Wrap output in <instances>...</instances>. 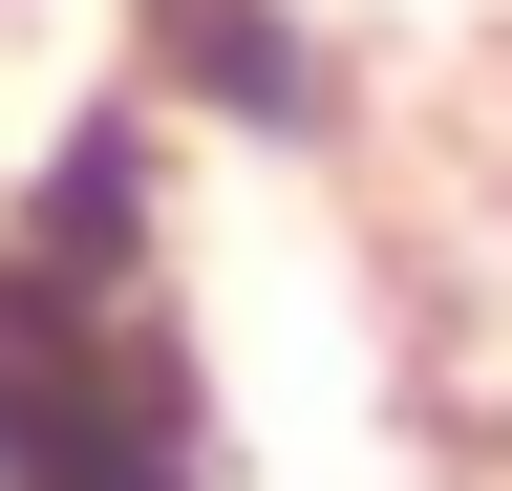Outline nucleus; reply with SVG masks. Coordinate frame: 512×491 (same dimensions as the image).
Returning <instances> with one entry per match:
<instances>
[{"label":"nucleus","mask_w":512,"mask_h":491,"mask_svg":"<svg viewBox=\"0 0 512 491\" xmlns=\"http://www.w3.org/2000/svg\"><path fill=\"white\" fill-rule=\"evenodd\" d=\"M150 86L192 129H256V150H320L342 129V65H320L299 0H150Z\"/></svg>","instance_id":"obj_1"},{"label":"nucleus","mask_w":512,"mask_h":491,"mask_svg":"<svg viewBox=\"0 0 512 491\" xmlns=\"http://www.w3.org/2000/svg\"><path fill=\"white\" fill-rule=\"evenodd\" d=\"M22 257H64V278H171V107H86L43 171H22Z\"/></svg>","instance_id":"obj_2"}]
</instances>
